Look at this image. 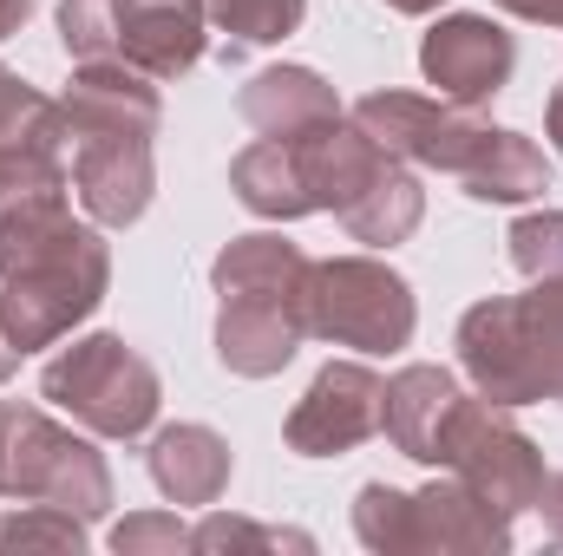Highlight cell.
<instances>
[{"mask_svg":"<svg viewBox=\"0 0 563 556\" xmlns=\"http://www.w3.org/2000/svg\"><path fill=\"white\" fill-rule=\"evenodd\" d=\"M73 190L99 230H132L157 190L151 138H79L73 144Z\"/></svg>","mask_w":563,"mask_h":556,"instance_id":"obj_12","label":"cell"},{"mask_svg":"<svg viewBox=\"0 0 563 556\" xmlns=\"http://www.w3.org/2000/svg\"><path fill=\"white\" fill-rule=\"evenodd\" d=\"M40 400L73 413V425H86L92 438H144L164 387L125 334H66L59 354L40 367Z\"/></svg>","mask_w":563,"mask_h":556,"instance_id":"obj_5","label":"cell"},{"mask_svg":"<svg viewBox=\"0 0 563 556\" xmlns=\"http://www.w3.org/2000/svg\"><path fill=\"white\" fill-rule=\"evenodd\" d=\"M144 465H151V485H157L170 504H190V511H210V504L230 491V471H236L230 438L210 432V425H164V432L151 438Z\"/></svg>","mask_w":563,"mask_h":556,"instance_id":"obj_16","label":"cell"},{"mask_svg":"<svg viewBox=\"0 0 563 556\" xmlns=\"http://www.w3.org/2000/svg\"><path fill=\"white\" fill-rule=\"evenodd\" d=\"M59 46L73 66L119 59V7L112 0H59Z\"/></svg>","mask_w":563,"mask_h":556,"instance_id":"obj_27","label":"cell"},{"mask_svg":"<svg viewBox=\"0 0 563 556\" xmlns=\"http://www.w3.org/2000/svg\"><path fill=\"white\" fill-rule=\"evenodd\" d=\"M432 471H452L459 485H472L485 504H498L505 518H525V511H538V491H544V478H551V465H544V452H538V438L511 419V407H498V400H452V413L439 425V465Z\"/></svg>","mask_w":563,"mask_h":556,"instance_id":"obj_7","label":"cell"},{"mask_svg":"<svg viewBox=\"0 0 563 556\" xmlns=\"http://www.w3.org/2000/svg\"><path fill=\"white\" fill-rule=\"evenodd\" d=\"M387 7H394V13H413V20H420V13H439L445 0H387Z\"/></svg>","mask_w":563,"mask_h":556,"instance_id":"obj_35","label":"cell"},{"mask_svg":"<svg viewBox=\"0 0 563 556\" xmlns=\"http://www.w3.org/2000/svg\"><path fill=\"white\" fill-rule=\"evenodd\" d=\"M347 119L374 144H387L400 164L459 177L465 197H478V203H531L551 190V157L525 132L492 125L478 105L420 99V92H367V99H354Z\"/></svg>","mask_w":563,"mask_h":556,"instance_id":"obj_2","label":"cell"},{"mask_svg":"<svg viewBox=\"0 0 563 556\" xmlns=\"http://www.w3.org/2000/svg\"><path fill=\"white\" fill-rule=\"evenodd\" d=\"M544 132H551V144H558V157H563V86L551 92V112H544Z\"/></svg>","mask_w":563,"mask_h":556,"instance_id":"obj_34","label":"cell"},{"mask_svg":"<svg viewBox=\"0 0 563 556\" xmlns=\"http://www.w3.org/2000/svg\"><path fill=\"white\" fill-rule=\"evenodd\" d=\"M538 511H544V524L563 537V471H551V478H544V491H538Z\"/></svg>","mask_w":563,"mask_h":556,"instance_id":"obj_31","label":"cell"},{"mask_svg":"<svg viewBox=\"0 0 563 556\" xmlns=\"http://www.w3.org/2000/svg\"><path fill=\"white\" fill-rule=\"evenodd\" d=\"M505 7L511 20H531V26H563V0H492Z\"/></svg>","mask_w":563,"mask_h":556,"instance_id":"obj_30","label":"cell"},{"mask_svg":"<svg viewBox=\"0 0 563 556\" xmlns=\"http://www.w3.org/2000/svg\"><path fill=\"white\" fill-rule=\"evenodd\" d=\"M420 73L452 105H492L518 73V40L492 13H445L426 26Z\"/></svg>","mask_w":563,"mask_h":556,"instance_id":"obj_9","label":"cell"},{"mask_svg":"<svg viewBox=\"0 0 563 556\" xmlns=\"http://www.w3.org/2000/svg\"><path fill=\"white\" fill-rule=\"evenodd\" d=\"M420 216H426L420 177H413L407 164H394L380 184H367V190L341 210V230H347L354 243H367V249H394V243H407V236L420 230Z\"/></svg>","mask_w":563,"mask_h":556,"instance_id":"obj_21","label":"cell"},{"mask_svg":"<svg viewBox=\"0 0 563 556\" xmlns=\"http://www.w3.org/2000/svg\"><path fill=\"white\" fill-rule=\"evenodd\" d=\"M119 7V59L144 79H184L210 46V0H112Z\"/></svg>","mask_w":563,"mask_h":556,"instance_id":"obj_11","label":"cell"},{"mask_svg":"<svg viewBox=\"0 0 563 556\" xmlns=\"http://www.w3.org/2000/svg\"><path fill=\"white\" fill-rule=\"evenodd\" d=\"M308 0H210V26L243 46H282L301 26Z\"/></svg>","mask_w":563,"mask_h":556,"instance_id":"obj_24","label":"cell"},{"mask_svg":"<svg viewBox=\"0 0 563 556\" xmlns=\"http://www.w3.org/2000/svg\"><path fill=\"white\" fill-rule=\"evenodd\" d=\"M459 367L498 407H563V276L459 314Z\"/></svg>","mask_w":563,"mask_h":556,"instance_id":"obj_3","label":"cell"},{"mask_svg":"<svg viewBox=\"0 0 563 556\" xmlns=\"http://www.w3.org/2000/svg\"><path fill=\"white\" fill-rule=\"evenodd\" d=\"M20 151H53V157H73V138H66L59 99L33 92L13 66H0V157H20Z\"/></svg>","mask_w":563,"mask_h":556,"instance_id":"obj_22","label":"cell"},{"mask_svg":"<svg viewBox=\"0 0 563 556\" xmlns=\"http://www.w3.org/2000/svg\"><path fill=\"white\" fill-rule=\"evenodd\" d=\"M112 288V249L99 223L73 216L66 190H40L0 210V327L20 354L59 347L99 314Z\"/></svg>","mask_w":563,"mask_h":556,"instance_id":"obj_1","label":"cell"},{"mask_svg":"<svg viewBox=\"0 0 563 556\" xmlns=\"http://www.w3.org/2000/svg\"><path fill=\"white\" fill-rule=\"evenodd\" d=\"M380 393L387 380L367 360H328L308 393L295 400V413L282 419V438L295 458H341L367 438H380Z\"/></svg>","mask_w":563,"mask_h":556,"instance_id":"obj_8","label":"cell"},{"mask_svg":"<svg viewBox=\"0 0 563 556\" xmlns=\"http://www.w3.org/2000/svg\"><path fill=\"white\" fill-rule=\"evenodd\" d=\"M190 551L203 556H243V551H314V537H301V531H276V524H250V518H223L217 504H210V518L203 524H190Z\"/></svg>","mask_w":563,"mask_h":556,"instance_id":"obj_25","label":"cell"},{"mask_svg":"<svg viewBox=\"0 0 563 556\" xmlns=\"http://www.w3.org/2000/svg\"><path fill=\"white\" fill-rule=\"evenodd\" d=\"M295 151V170H301V190H308V203L314 210H347L367 184H380L400 157L387 151V144H374L354 119H334V125H314V132H301V138H288Z\"/></svg>","mask_w":563,"mask_h":556,"instance_id":"obj_14","label":"cell"},{"mask_svg":"<svg viewBox=\"0 0 563 556\" xmlns=\"http://www.w3.org/2000/svg\"><path fill=\"white\" fill-rule=\"evenodd\" d=\"M236 112L250 119V132L263 138H301L314 125H334L347 119L334 86L314 73V66H263L243 92H236Z\"/></svg>","mask_w":563,"mask_h":556,"instance_id":"obj_17","label":"cell"},{"mask_svg":"<svg viewBox=\"0 0 563 556\" xmlns=\"http://www.w3.org/2000/svg\"><path fill=\"white\" fill-rule=\"evenodd\" d=\"M0 551H86V518L53 511V504H20L13 518H0Z\"/></svg>","mask_w":563,"mask_h":556,"instance_id":"obj_26","label":"cell"},{"mask_svg":"<svg viewBox=\"0 0 563 556\" xmlns=\"http://www.w3.org/2000/svg\"><path fill=\"white\" fill-rule=\"evenodd\" d=\"M452 400H459V374L452 367H426V360L400 367L387 380V393H380L387 445L400 458H413V465H439V425L452 413Z\"/></svg>","mask_w":563,"mask_h":556,"instance_id":"obj_18","label":"cell"},{"mask_svg":"<svg viewBox=\"0 0 563 556\" xmlns=\"http://www.w3.org/2000/svg\"><path fill=\"white\" fill-rule=\"evenodd\" d=\"M119 556H177L190 551V524H177V511H139L112 531Z\"/></svg>","mask_w":563,"mask_h":556,"instance_id":"obj_29","label":"cell"},{"mask_svg":"<svg viewBox=\"0 0 563 556\" xmlns=\"http://www.w3.org/2000/svg\"><path fill=\"white\" fill-rule=\"evenodd\" d=\"M308 341V308L269 301V294H223L217 308V360L236 380H269L282 374Z\"/></svg>","mask_w":563,"mask_h":556,"instance_id":"obj_13","label":"cell"},{"mask_svg":"<svg viewBox=\"0 0 563 556\" xmlns=\"http://www.w3.org/2000/svg\"><path fill=\"white\" fill-rule=\"evenodd\" d=\"M33 20V0H0V40H13Z\"/></svg>","mask_w":563,"mask_h":556,"instance_id":"obj_32","label":"cell"},{"mask_svg":"<svg viewBox=\"0 0 563 556\" xmlns=\"http://www.w3.org/2000/svg\"><path fill=\"white\" fill-rule=\"evenodd\" d=\"M20 360H26V354H20V347L7 341V327H0V387H7L13 374H20Z\"/></svg>","mask_w":563,"mask_h":556,"instance_id":"obj_33","label":"cell"},{"mask_svg":"<svg viewBox=\"0 0 563 556\" xmlns=\"http://www.w3.org/2000/svg\"><path fill=\"white\" fill-rule=\"evenodd\" d=\"M354 537L374 556H413V491L400 485H361L354 498Z\"/></svg>","mask_w":563,"mask_h":556,"instance_id":"obj_23","label":"cell"},{"mask_svg":"<svg viewBox=\"0 0 563 556\" xmlns=\"http://www.w3.org/2000/svg\"><path fill=\"white\" fill-rule=\"evenodd\" d=\"M308 269H314V256H301L282 230H250V236L223 243V256L210 263V288H217V301L223 294H269V301L308 308Z\"/></svg>","mask_w":563,"mask_h":556,"instance_id":"obj_19","label":"cell"},{"mask_svg":"<svg viewBox=\"0 0 563 556\" xmlns=\"http://www.w3.org/2000/svg\"><path fill=\"white\" fill-rule=\"evenodd\" d=\"M59 119L66 138H157L164 125V99L157 79H144L125 59H86L73 66L66 92H59Z\"/></svg>","mask_w":563,"mask_h":556,"instance_id":"obj_10","label":"cell"},{"mask_svg":"<svg viewBox=\"0 0 563 556\" xmlns=\"http://www.w3.org/2000/svg\"><path fill=\"white\" fill-rule=\"evenodd\" d=\"M0 498L99 524L112 511V465L86 432H66L33 400H0Z\"/></svg>","mask_w":563,"mask_h":556,"instance_id":"obj_4","label":"cell"},{"mask_svg":"<svg viewBox=\"0 0 563 556\" xmlns=\"http://www.w3.org/2000/svg\"><path fill=\"white\" fill-rule=\"evenodd\" d=\"M230 190L250 216L263 223H295V216H314L308 190H301V170H295V151L288 138H256L250 151H236L230 164Z\"/></svg>","mask_w":563,"mask_h":556,"instance_id":"obj_20","label":"cell"},{"mask_svg":"<svg viewBox=\"0 0 563 556\" xmlns=\"http://www.w3.org/2000/svg\"><path fill=\"white\" fill-rule=\"evenodd\" d=\"M505 243H511V263L525 281L563 276V210H525Z\"/></svg>","mask_w":563,"mask_h":556,"instance_id":"obj_28","label":"cell"},{"mask_svg":"<svg viewBox=\"0 0 563 556\" xmlns=\"http://www.w3.org/2000/svg\"><path fill=\"white\" fill-rule=\"evenodd\" d=\"M420 327L413 281L380 256H328L308 269V334L354 354H400Z\"/></svg>","mask_w":563,"mask_h":556,"instance_id":"obj_6","label":"cell"},{"mask_svg":"<svg viewBox=\"0 0 563 556\" xmlns=\"http://www.w3.org/2000/svg\"><path fill=\"white\" fill-rule=\"evenodd\" d=\"M511 551V518L485 504L472 485L452 471L413 491V556H505Z\"/></svg>","mask_w":563,"mask_h":556,"instance_id":"obj_15","label":"cell"}]
</instances>
